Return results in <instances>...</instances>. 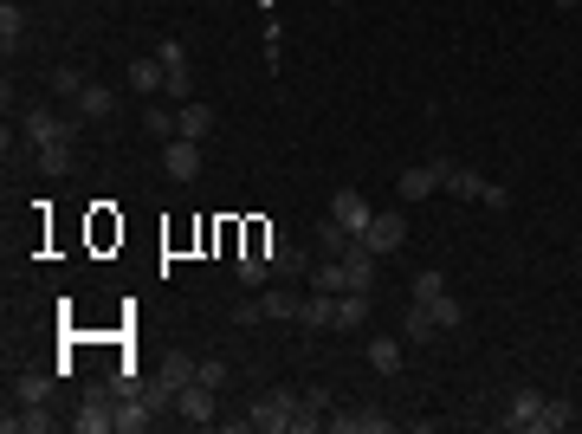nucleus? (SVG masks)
<instances>
[{
    "instance_id": "obj_1",
    "label": "nucleus",
    "mask_w": 582,
    "mask_h": 434,
    "mask_svg": "<svg viewBox=\"0 0 582 434\" xmlns=\"http://www.w3.org/2000/svg\"><path fill=\"white\" fill-rule=\"evenodd\" d=\"M291 415H298V389H266V396H253V409H246V428L259 434H285Z\"/></svg>"
},
{
    "instance_id": "obj_2",
    "label": "nucleus",
    "mask_w": 582,
    "mask_h": 434,
    "mask_svg": "<svg viewBox=\"0 0 582 434\" xmlns=\"http://www.w3.org/2000/svg\"><path fill=\"white\" fill-rule=\"evenodd\" d=\"M78 124L85 117H59V111H46V104H33V111L20 117V130H26V149H46V143H59V137H78Z\"/></svg>"
},
{
    "instance_id": "obj_3",
    "label": "nucleus",
    "mask_w": 582,
    "mask_h": 434,
    "mask_svg": "<svg viewBox=\"0 0 582 434\" xmlns=\"http://www.w3.org/2000/svg\"><path fill=\"white\" fill-rule=\"evenodd\" d=\"M544 402H550V396H537V389H511L498 428H505V434H544Z\"/></svg>"
},
{
    "instance_id": "obj_4",
    "label": "nucleus",
    "mask_w": 582,
    "mask_h": 434,
    "mask_svg": "<svg viewBox=\"0 0 582 434\" xmlns=\"http://www.w3.org/2000/svg\"><path fill=\"white\" fill-rule=\"evenodd\" d=\"M440 182H447V169H440V156H434V162H414V169H401V175H395V195L414 208V201L440 195Z\"/></svg>"
},
{
    "instance_id": "obj_5",
    "label": "nucleus",
    "mask_w": 582,
    "mask_h": 434,
    "mask_svg": "<svg viewBox=\"0 0 582 434\" xmlns=\"http://www.w3.org/2000/svg\"><path fill=\"white\" fill-rule=\"evenodd\" d=\"M72 428H78V434H110V428H117V389H97V396L78 402Z\"/></svg>"
},
{
    "instance_id": "obj_6",
    "label": "nucleus",
    "mask_w": 582,
    "mask_h": 434,
    "mask_svg": "<svg viewBox=\"0 0 582 434\" xmlns=\"http://www.w3.org/2000/svg\"><path fill=\"white\" fill-rule=\"evenodd\" d=\"M214 396H220V389H207V383H188V389H175V415H182V422L188 428H207V422H214Z\"/></svg>"
},
{
    "instance_id": "obj_7",
    "label": "nucleus",
    "mask_w": 582,
    "mask_h": 434,
    "mask_svg": "<svg viewBox=\"0 0 582 434\" xmlns=\"http://www.w3.org/2000/svg\"><path fill=\"white\" fill-rule=\"evenodd\" d=\"M363 240H369L376 253H395L401 240H408V214H401V208H376V221L363 227Z\"/></svg>"
},
{
    "instance_id": "obj_8",
    "label": "nucleus",
    "mask_w": 582,
    "mask_h": 434,
    "mask_svg": "<svg viewBox=\"0 0 582 434\" xmlns=\"http://www.w3.org/2000/svg\"><path fill=\"white\" fill-rule=\"evenodd\" d=\"M110 389H117V383H110ZM149 422H156V415H149V396L123 383V389H117V434H143Z\"/></svg>"
},
{
    "instance_id": "obj_9",
    "label": "nucleus",
    "mask_w": 582,
    "mask_h": 434,
    "mask_svg": "<svg viewBox=\"0 0 582 434\" xmlns=\"http://www.w3.org/2000/svg\"><path fill=\"white\" fill-rule=\"evenodd\" d=\"M162 169H169V182H194V175H201V143H194V137H169Z\"/></svg>"
},
{
    "instance_id": "obj_10",
    "label": "nucleus",
    "mask_w": 582,
    "mask_h": 434,
    "mask_svg": "<svg viewBox=\"0 0 582 434\" xmlns=\"http://www.w3.org/2000/svg\"><path fill=\"white\" fill-rule=\"evenodd\" d=\"M330 214H337V221L350 227V234H363V227L376 221V208H369V195H363V188H337V195H330Z\"/></svg>"
},
{
    "instance_id": "obj_11",
    "label": "nucleus",
    "mask_w": 582,
    "mask_h": 434,
    "mask_svg": "<svg viewBox=\"0 0 582 434\" xmlns=\"http://www.w3.org/2000/svg\"><path fill=\"white\" fill-rule=\"evenodd\" d=\"M123 78H130V91H136V98H162V91H169V72H162V59H156V52L130 59V72H123Z\"/></svg>"
},
{
    "instance_id": "obj_12",
    "label": "nucleus",
    "mask_w": 582,
    "mask_h": 434,
    "mask_svg": "<svg viewBox=\"0 0 582 434\" xmlns=\"http://www.w3.org/2000/svg\"><path fill=\"white\" fill-rule=\"evenodd\" d=\"M214 124H220V117H214V104H175V137H194V143H201V137H214Z\"/></svg>"
},
{
    "instance_id": "obj_13",
    "label": "nucleus",
    "mask_w": 582,
    "mask_h": 434,
    "mask_svg": "<svg viewBox=\"0 0 582 434\" xmlns=\"http://www.w3.org/2000/svg\"><path fill=\"white\" fill-rule=\"evenodd\" d=\"M298 324L304 331H337V292H311L298 305Z\"/></svg>"
},
{
    "instance_id": "obj_14",
    "label": "nucleus",
    "mask_w": 582,
    "mask_h": 434,
    "mask_svg": "<svg viewBox=\"0 0 582 434\" xmlns=\"http://www.w3.org/2000/svg\"><path fill=\"white\" fill-rule=\"evenodd\" d=\"M72 111L85 117V124H104V117L117 111V91H110V85H97V78H91V85L78 91V104H72Z\"/></svg>"
},
{
    "instance_id": "obj_15",
    "label": "nucleus",
    "mask_w": 582,
    "mask_h": 434,
    "mask_svg": "<svg viewBox=\"0 0 582 434\" xmlns=\"http://www.w3.org/2000/svg\"><path fill=\"white\" fill-rule=\"evenodd\" d=\"M324 428L330 434H388V415H376V409H343V415H330Z\"/></svg>"
},
{
    "instance_id": "obj_16",
    "label": "nucleus",
    "mask_w": 582,
    "mask_h": 434,
    "mask_svg": "<svg viewBox=\"0 0 582 434\" xmlns=\"http://www.w3.org/2000/svg\"><path fill=\"white\" fill-rule=\"evenodd\" d=\"M0 428H7V434H46L52 428V415H46V402H20V415H0Z\"/></svg>"
},
{
    "instance_id": "obj_17",
    "label": "nucleus",
    "mask_w": 582,
    "mask_h": 434,
    "mask_svg": "<svg viewBox=\"0 0 582 434\" xmlns=\"http://www.w3.org/2000/svg\"><path fill=\"white\" fill-rule=\"evenodd\" d=\"M266 266H272V279H298V273H304V266H311V260H304L298 247H285V240L272 234V240H266Z\"/></svg>"
},
{
    "instance_id": "obj_18",
    "label": "nucleus",
    "mask_w": 582,
    "mask_h": 434,
    "mask_svg": "<svg viewBox=\"0 0 582 434\" xmlns=\"http://www.w3.org/2000/svg\"><path fill=\"white\" fill-rule=\"evenodd\" d=\"M194 370H201V363H194L188 350H169V357H162V396H175V389H188V383H194Z\"/></svg>"
},
{
    "instance_id": "obj_19",
    "label": "nucleus",
    "mask_w": 582,
    "mask_h": 434,
    "mask_svg": "<svg viewBox=\"0 0 582 434\" xmlns=\"http://www.w3.org/2000/svg\"><path fill=\"white\" fill-rule=\"evenodd\" d=\"M440 169H447V182H440V188H447V195H460V201H479V175L473 169H466V162H453V156H440Z\"/></svg>"
},
{
    "instance_id": "obj_20",
    "label": "nucleus",
    "mask_w": 582,
    "mask_h": 434,
    "mask_svg": "<svg viewBox=\"0 0 582 434\" xmlns=\"http://www.w3.org/2000/svg\"><path fill=\"white\" fill-rule=\"evenodd\" d=\"M369 292H337V331H363L369 324Z\"/></svg>"
},
{
    "instance_id": "obj_21",
    "label": "nucleus",
    "mask_w": 582,
    "mask_h": 434,
    "mask_svg": "<svg viewBox=\"0 0 582 434\" xmlns=\"http://www.w3.org/2000/svg\"><path fill=\"white\" fill-rule=\"evenodd\" d=\"M311 292H350V273H343V260H311Z\"/></svg>"
},
{
    "instance_id": "obj_22",
    "label": "nucleus",
    "mask_w": 582,
    "mask_h": 434,
    "mask_svg": "<svg viewBox=\"0 0 582 434\" xmlns=\"http://www.w3.org/2000/svg\"><path fill=\"white\" fill-rule=\"evenodd\" d=\"M434 331H440V324H434V311H427L421 298H414V311H408V318H401V344H427V337H434Z\"/></svg>"
},
{
    "instance_id": "obj_23",
    "label": "nucleus",
    "mask_w": 582,
    "mask_h": 434,
    "mask_svg": "<svg viewBox=\"0 0 582 434\" xmlns=\"http://www.w3.org/2000/svg\"><path fill=\"white\" fill-rule=\"evenodd\" d=\"M298 305H304V298L291 286H266V292H259V311H266V318H298Z\"/></svg>"
},
{
    "instance_id": "obj_24",
    "label": "nucleus",
    "mask_w": 582,
    "mask_h": 434,
    "mask_svg": "<svg viewBox=\"0 0 582 434\" xmlns=\"http://www.w3.org/2000/svg\"><path fill=\"white\" fill-rule=\"evenodd\" d=\"M13 396L20 402H52V376L46 370H20L13 376Z\"/></svg>"
},
{
    "instance_id": "obj_25",
    "label": "nucleus",
    "mask_w": 582,
    "mask_h": 434,
    "mask_svg": "<svg viewBox=\"0 0 582 434\" xmlns=\"http://www.w3.org/2000/svg\"><path fill=\"white\" fill-rule=\"evenodd\" d=\"M369 363H376V376H395L401 370V337H369Z\"/></svg>"
},
{
    "instance_id": "obj_26",
    "label": "nucleus",
    "mask_w": 582,
    "mask_h": 434,
    "mask_svg": "<svg viewBox=\"0 0 582 434\" xmlns=\"http://www.w3.org/2000/svg\"><path fill=\"white\" fill-rule=\"evenodd\" d=\"M350 240H356V234H350V227H343V221H337V214H324V227H317V247H324V253H330V260H343V247H350Z\"/></svg>"
},
{
    "instance_id": "obj_27",
    "label": "nucleus",
    "mask_w": 582,
    "mask_h": 434,
    "mask_svg": "<svg viewBox=\"0 0 582 434\" xmlns=\"http://www.w3.org/2000/svg\"><path fill=\"white\" fill-rule=\"evenodd\" d=\"M143 130L169 143V137H175V104H169V98H162V104H149V111H143Z\"/></svg>"
},
{
    "instance_id": "obj_28",
    "label": "nucleus",
    "mask_w": 582,
    "mask_h": 434,
    "mask_svg": "<svg viewBox=\"0 0 582 434\" xmlns=\"http://www.w3.org/2000/svg\"><path fill=\"white\" fill-rule=\"evenodd\" d=\"M427 311H434V324H440V331H460V324H466V305H460V298H453V292H440V298H434V305H427Z\"/></svg>"
},
{
    "instance_id": "obj_29",
    "label": "nucleus",
    "mask_w": 582,
    "mask_h": 434,
    "mask_svg": "<svg viewBox=\"0 0 582 434\" xmlns=\"http://www.w3.org/2000/svg\"><path fill=\"white\" fill-rule=\"evenodd\" d=\"M72 143H78V137H59V143H46V149H33V162H39V169H46V175H59V169H65V162H72Z\"/></svg>"
},
{
    "instance_id": "obj_30",
    "label": "nucleus",
    "mask_w": 582,
    "mask_h": 434,
    "mask_svg": "<svg viewBox=\"0 0 582 434\" xmlns=\"http://www.w3.org/2000/svg\"><path fill=\"white\" fill-rule=\"evenodd\" d=\"M240 286H253V292H266V286H272L266 253H246V260H240Z\"/></svg>"
},
{
    "instance_id": "obj_31",
    "label": "nucleus",
    "mask_w": 582,
    "mask_h": 434,
    "mask_svg": "<svg viewBox=\"0 0 582 434\" xmlns=\"http://www.w3.org/2000/svg\"><path fill=\"white\" fill-rule=\"evenodd\" d=\"M85 85H91V78L78 72V65H59V72H52V91H59L65 104H78V91H85Z\"/></svg>"
},
{
    "instance_id": "obj_32",
    "label": "nucleus",
    "mask_w": 582,
    "mask_h": 434,
    "mask_svg": "<svg viewBox=\"0 0 582 434\" xmlns=\"http://www.w3.org/2000/svg\"><path fill=\"white\" fill-rule=\"evenodd\" d=\"M20 33H26V7H20V0H0V39L13 46Z\"/></svg>"
},
{
    "instance_id": "obj_33",
    "label": "nucleus",
    "mask_w": 582,
    "mask_h": 434,
    "mask_svg": "<svg viewBox=\"0 0 582 434\" xmlns=\"http://www.w3.org/2000/svg\"><path fill=\"white\" fill-rule=\"evenodd\" d=\"M570 422H576V402L550 396V402H544V434H557V428H570Z\"/></svg>"
},
{
    "instance_id": "obj_34",
    "label": "nucleus",
    "mask_w": 582,
    "mask_h": 434,
    "mask_svg": "<svg viewBox=\"0 0 582 434\" xmlns=\"http://www.w3.org/2000/svg\"><path fill=\"white\" fill-rule=\"evenodd\" d=\"M440 292H447V279H440L434 266H427V273H414V298H421V305H434Z\"/></svg>"
},
{
    "instance_id": "obj_35",
    "label": "nucleus",
    "mask_w": 582,
    "mask_h": 434,
    "mask_svg": "<svg viewBox=\"0 0 582 434\" xmlns=\"http://www.w3.org/2000/svg\"><path fill=\"white\" fill-rule=\"evenodd\" d=\"M194 383H207V389H227V363H201V370H194Z\"/></svg>"
},
{
    "instance_id": "obj_36",
    "label": "nucleus",
    "mask_w": 582,
    "mask_h": 434,
    "mask_svg": "<svg viewBox=\"0 0 582 434\" xmlns=\"http://www.w3.org/2000/svg\"><path fill=\"white\" fill-rule=\"evenodd\" d=\"M479 208H511V195H505L498 182H485V188H479Z\"/></svg>"
},
{
    "instance_id": "obj_37",
    "label": "nucleus",
    "mask_w": 582,
    "mask_h": 434,
    "mask_svg": "<svg viewBox=\"0 0 582 434\" xmlns=\"http://www.w3.org/2000/svg\"><path fill=\"white\" fill-rule=\"evenodd\" d=\"M266 318V311H259V298H240V305H233V324H259Z\"/></svg>"
},
{
    "instance_id": "obj_38",
    "label": "nucleus",
    "mask_w": 582,
    "mask_h": 434,
    "mask_svg": "<svg viewBox=\"0 0 582 434\" xmlns=\"http://www.w3.org/2000/svg\"><path fill=\"white\" fill-rule=\"evenodd\" d=\"M557 7H563V13H576V7H582V0H557Z\"/></svg>"
},
{
    "instance_id": "obj_39",
    "label": "nucleus",
    "mask_w": 582,
    "mask_h": 434,
    "mask_svg": "<svg viewBox=\"0 0 582 434\" xmlns=\"http://www.w3.org/2000/svg\"><path fill=\"white\" fill-rule=\"evenodd\" d=\"M330 7H350V0H330Z\"/></svg>"
}]
</instances>
